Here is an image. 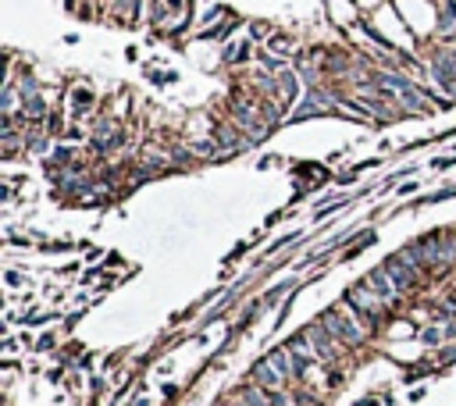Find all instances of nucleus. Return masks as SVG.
Returning <instances> with one entry per match:
<instances>
[{"instance_id": "nucleus-1", "label": "nucleus", "mask_w": 456, "mask_h": 406, "mask_svg": "<svg viewBox=\"0 0 456 406\" xmlns=\"http://www.w3.org/2000/svg\"><path fill=\"white\" fill-rule=\"evenodd\" d=\"M325 328L332 331V339L335 342H342V346H357V342H364V328H353V321L342 314V307L339 310H332V314H325Z\"/></svg>"}, {"instance_id": "nucleus-2", "label": "nucleus", "mask_w": 456, "mask_h": 406, "mask_svg": "<svg viewBox=\"0 0 456 406\" xmlns=\"http://www.w3.org/2000/svg\"><path fill=\"white\" fill-rule=\"evenodd\" d=\"M385 303H389V300H385L381 292H374L371 285H364V289H353V292H349V307H357V310H360V314H367V317H371V314H381V307H385Z\"/></svg>"}, {"instance_id": "nucleus-3", "label": "nucleus", "mask_w": 456, "mask_h": 406, "mask_svg": "<svg viewBox=\"0 0 456 406\" xmlns=\"http://www.w3.org/2000/svg\"><path fill=\"white\" fill-rule=\"evenodd\" d=\"M410 257H413V253H396V257L389 260V275L399 282V289L413 285V278H417V271L410 268Z\"/></svg>"}, {"instance_id": "nucleus-4", "label": "nucleus", "mask_w": 456, "mask_h": 406, "mask_svg": "<svg viewBox=\"0 0 456 406\" xmlns=\"http://www.w3.org/2000/svg\"><path fill=\"white\" fill-rule=\"evenodd\" d=\"M93 107V93L89 89H75V111H86Z\"/></svg>"}, {"instance_id": "nucleus-5", "label": "nucleus", "mask_w": 456, "mask_h": 406, "mask_svg": "<svg viewBox=\"0 0 456 406\" xmlns=\"http://www.w3.org/2000/svg\"><path fill=\"white\" fill-rule=\"evenodd\" d=\"M239 406H264V399H261V392H243Z\"/></svg>"}, {"instance_id": "nucleus-6", "label": "nucleus", "mask_w": 456, "mask_h": 406, "mask_svg": "<svg viewBox=\"0 0 456 406\" xmlns=\"http://www.w3.org/2000/svg\"><path fill=\"white\" fill-rule=\"evenodd\" d=\"M268 399H271V406H289V399L278 395V392H268Z\"/></svg>"}]
</instances>
